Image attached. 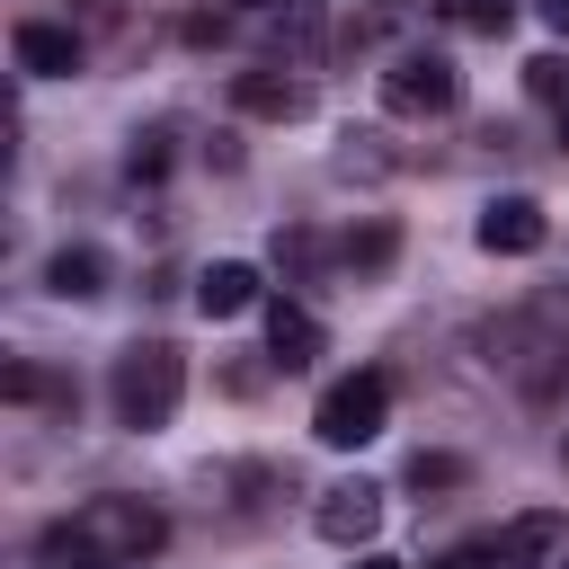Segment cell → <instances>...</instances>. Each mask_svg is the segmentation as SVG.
<instances>
[{
  "label": "cell",
  "mask_w": 569,
  "mask_h": 569,
  "mask_svg": "<svg viewBox=\"0 0 569 569\" xmlns=\"http://www.w3.org/2000/svg\"><path fill=\"white\" fill-rule=\"evenodd\" d=\"M0 391H9V400H44V409H71V382H53V373H36V365H9Z\"/></svg>",
  "instance_id": "cell-16"
},
{
  "label": "cell",
  "mask_w": 569,
  "mask_h": 569,
  "mask_svg": "<svg viewBox=\"0 0 569 569\" xmlns=\"http://www.w3.org/2000/svg\"><path fill=\"white\" fill-rule=\"evenodd\" d=\"M382 107H391V116H453V107H462V71H453L445 53H391Z\"/></svg>",
  "instance_id": "cell-5"
},
{
  "label": "cell",
  "mask_w": 569,
  "mask_h": 569,
  "mask_svg": "<svg viewBox=\"0 0 569 569\" xmlns=\"http://www.w3.org/2000/svg\"><path fill=\"white\" fill-rule=\"evenodd\" d=\"M525 89H533L542 107L569 116V53H533V62H525Z\"/></svg>",
  "instance_id": "cell-17"
},
{
  "label": "cell",
  "mask_w": 569,
  "mask_h": 569,
  "mask_svg": "<svg viewBox=\"0 0 569 569\" xmlns=\"http://www.w3.org/2000/svg\"><path fill=\"white\" fill-rule=\"evenodd\" d=\"M391 249H400V240H391V222H365V231H347V240H338V258H347L356 276H382V267H391Z\"/></svg>",
  "instance_id": "cell-15"
},
{
  "label": "cell",
  "mask_w": 569,
  "mask_h": 569,
  "mask_svg": "<svg viewBox=\"0 0 569 569\" xmlns=\"http://www.w3.org/2000/svg\"><path fill=\"white\" fill-rule=\"evenodd\" d=\"M498 560H507V551H498V542H453V551H445V560H436V569H498Z\"/></svg>",
  "instance_id": "cell-22"
},
{
  "label": "cell",
  "mask_w": 569,
  "mask_h": 569,
  "mask_svg": "<svg viewBox=\"0 0 569 569\" xmlns=\"http://www.w3.org/2000/svg\"><path fill=\"white\" fill-rule=\"evenodd\" d=\"M320 347H329L320 320H311L293 293H267V356H276L284 373H302V365H320Z\"/></svg>",
  "instance_id": "cell-10"
},
{
  "label": "cell",
  "mask_w": 569,
  "mask_h": 569,
  "mask_svg": "<svg viewBox=\"0 0 569 569\" xmlns=\"http://www.w3.org/2000/svg\"><path fill=\"white\" fill-rule=\"evenodd\" d=\"M107 400H116V418H124L133 436L169 427L178 400H187V356H178L169 338H133V347L116 356V373H107Z\"/></svg>",
  "instance_id": "cell-2"
},
{
  "label": "cell",
  "mask_w": 569,
  "mask_h": 569,
  "mask_svg": "<svg viewBox=\"0 0 569 569\" xmlns=\"http://www.w3.org/2000/svg\"><path fill=\"white\" fill-rule=\"evenodd\" d=\"M471 231H480V249H489V258H533L551 222H542V204H533V196H489Z\"/></svg>",
  "instance_id": "cell-7"
},
{
  "label": "cell",
  "mask_w": 569,
  "mask_h": 569,
  "mask_svg": "<svg viewBox=\"0 0 569 569\" xmlns=\"http://www.w3.org/2000/svg\"><path fill=\"white\" fill-rule=\"evenodd\" d=\"M240 9H284V0H240Z\"/></svg>",
  "instance_id": "cell-25"
},
{
  "label": "cell",
  "mask_w": 569,
  "mask_h": 569,
  "mask_svg": "<svg viewBox=\"0 0 569 569\" xmlns=\"http://www.w3.org/2000/svg\"><path fill=\"white\" fill-rule=\"evenodd\" d=\"M44 293H62V302L107 293V258H98V249H53V258H44Z\"/></svg>",
  "instance_id": "cell-13"
},
{
  "label": "cell",
  "mask_w": 569,
  "mask_h": 569,
  "mask_svg": "<svg viewBox=\"0 0 569 569\" xmlns=\"http://www.w3.org/2000/svg\"><path fill=\"white\" fill-rule=\"evenodd\" d=\"M276 267H284V276H311V267H320V240H311V231H276Z\"/></svg>",
  "instance_id": "cell-21"
},
{
  "label": "cell",
  "mask_w": 569,
  "mask_h": 569,
  "mask_svg": "<svg viewBox=\"0 0 569 569\" xmlns=\"http://www.w3.org/2000/svg\"><path fill=\"white\" fill-rule=\"evenodd\" d=\"M9 44H18V71H36V80H71L80 71V36L53 27V18H27Z\"/></svg>",
  "instance_id": "cell-11"
},
{
  "label": "cell",
  "mask_w": 569,
  "mask_h": 569,
  "mask_svg": "<svg viewBox=\"0 0 569 569\" xmlns=\"http://www.w3.org/2000/svg\"><path fill=\"white\" fill-rule=\"evenodd\" d=\"M231 107H240V116H267V124H293V116L311 107V89H302L293 71L258 62V71H240V80H231Z\"/></svg>",
  "instance_id": "cell-9"
},
{
  "label": "cell",
  "mask_w": 569,
  "mask_h": 569,
  "mask_svg": "<svg viewBox=\"0 0 569 569\" xmlns=\"http://www.w3.org/2000/svg\"><path fill=\"white\" fill-rule=\"evenodd\" d=\"M356 569H400V560H382V551H365V560H356Z\"/></svg>",
  "instance_id": "cell-24"
},
{
  "label": "cell",
  "mask_w": 569,
  "mask_h": 569,
  "mask_svg": "<svg viewBox=\"0 0 569 569\" xmlns=\"http://www.w3.org/2000/svg\"><path fill=\"white\" fill-rule=\"evenodd\" d=\"M560 142H569V116H560Z\"/></svg>",
  "instance_id": "cell-26"
},
{
  "label": "cell",
  "mask_w": 569,
  "mask_h": 569,
  "mask_svg": "<svg viewBox=\"0 0 569 569\" xmlns=\"http://www.w3.org/2000/svg\"><path fill=\"white\" fill-rule=\"evenodd\" d=\"M533 18H542L551 36H569V0H533Z\"/></svg>",
  "instance_id": "cell-23"
},
{
  "label": "cell",
  "mask_w": 569,
  "mask_h": 569,
  "mask_svg": "<svg viewBox=\"0 0 569 569\" xmlns=\"http://www.w3.org/2000/svg\"><path fill=\"white\" fill-rule=\"evenodd\" d=\"M436 18H445V27H462V36H507L516 0H436Z\"/></svg>",
  "instance_id": "cell-14"
},
{
  "label": "cell",
  "mask_w": 569,
  "mask_h": 569,
  "mask_svg": "<svg viewBox=\"0 0 569 569\" xmlns=\"http://www.w3.org/2000/svg\"><path fill=\"white\" fill-rule=\"evenodd\" d=\"M471 462L462 453H409V489H462Z\"/></svg>",
  "instance_id": "cell-19"
},
{
  "label": "cell",
  "mask_w": 569,
  "mask_h": 569,
  "mask_svg": "<svg viewBox=\"0 0 569 569\" xmlns=\"http://www.w3.org/2000/svg\"><path fill=\"white\" fill-rule=\"evenodd\" d=\"M373 9H391V0H373Z\"/></svg>",
  "instance_id": "cell-27"
},
{
  "label": "cell",
  "mask_w": 569,
  "mask_h": 569,
  "mask_svg": "<svg viewBox=\"0 0 569 569\" xmlns=\"http://www.w3.org/2000/svg\"><path fill=\"white\" fill-rule=\"evenodd\" d=\"M196 302H204V320H240V311H258V302H267V284H258V267L213 258V267L196 276Z\"/></svg>",
  "instance_id": "cell-12"
},
{
  "label": "cell",
  "mask_w": 569,
  "mask_h": 569,
  "mask_svg": "<svg viewBox=\"0 0 569 569\" xmlns=\"http://www.w3.org/2000/svg\"><path fill=\"white\" fill-rule=\"evenodd\" d=\"M382 133H338V178H382L391 169V151H373Z\"/></svg>",
  "instance_id": "cell-18"
},
{
  "label": "cell",
  "mask_w": 569,
  "mask_h": 569,
  "mask_svg": "<svg viewBox=\"0 0 569 569\" xmlns=\"http://www.w3.org/2000/svg\"><path fill=\"white\" fill-rule=\"evenodd\" d=\"M169 542V516L151 498H80L36 533V569H142Z\"/></svg>",
  "instance_id": "cell-1"
},
{
  "label": "cell",
  "mask_w": 569,
  "mask_h": 569,
  "mask_svg": "<svg viewBox=\"0 0 569 569\" xmlns=\"http://www.w3.org/2000/svg\"><path fill=\"white\" fill-rule=\"evenodd\" d=\"M311 525H320V542L356 551V542H373V525H382V489H373V480H338V489H320Z\"/></svg>",
  "instance_id": "cell-6"
},
{
  "label": "cell",
  "mask_w": 569,
  "mask_h": 569,
  "mask_svg": "<svg viewBox=\"0 0 569 569\" xmlns=\"http://www.w3.org/2000/svg\"><path fill=\"white\" fill-rule=\"evenodd\" d=\"M160 169H169V133H133V151H124V178H142V187H151Z\"/></svg>",
  "instance_id": "cell-20"
},
{
  "label": "cell",
  "mask_w": 569,
  "mask_h": 569,
  "mask_svg": "<svg viewBox=\"0 0 569 569\" xmlns=\"http://www.w3.org/2000/svg\"><path fill=\"white\" fill-rule=\"evenodd\" d=\"M382 418H391V382L365 365V373H338V382L320 391L311 436H320L329 453H356V445H373V436H382Z\"/></svg>",
  "instance_id": "cell-4"
},
{
  "label": "cell",
  "mask_w": 569,
  "mask_h": 569,
  "mask_svg": "<svg viewBox=\"0 0 569 569\" xmlns=\"http://www.w3.org/2000/svg\"><path fill=\"white\" fill-rule=\"evenodd\" d=\"M480 356H489L525 400H560V391H569V338H560V329H542L533 311L480 320Z\"/></svg>",
  "instance_id": "cell-3"
},
{
  "label": "cell",
  "mask_w": 569,
  "mask_h": 569,
  "mask_svg": "<svg viewBox=\"0 0 569 569\" xmlns=\"http://www.w3.org/2000/svg\"><path fill=\"white\" fill-rule=\"evenodd\" d=\"M498 551H507V569H569V516L525 507V516L498 533Z\"/></svg>",
  "instance_id": "cell-8"
}]
</instances>
